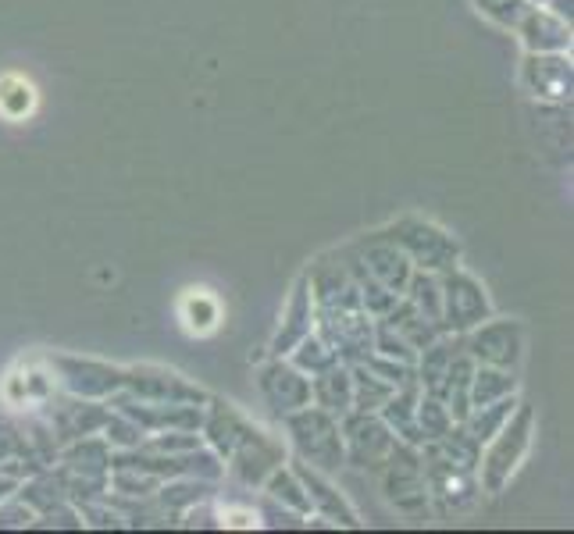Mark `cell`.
Instances as JSON below:
<instances>
[{"label":"cell","mask_w":574,"mask_h":534,"mask_svg":"<svg viewBox=\"0 0 574 534\" xmlns=\"http://www.w3.org/2000/svg\"><path fill=\"white\" fill-rule=\"evenodd\" d=\"M528 431H532V410H521L514 417V421L507 424V428L500 431V438H496V445L489 449V456H485V488L489 492H500L503 481L514 474L517 460L525 456L528 449Z\"/></svg>","instance_id":"obj_1"},{"label":"cell","mask_w":574,"mask_h":534,"mask_svg":"<svg viewBox=\"0 0 574 534\" xmlns=\"http://www.w3.org/2000/svg\"><path fill=\"white\" fill-rule=\"evenodd\" d=\"M521 79H525L528 93L539 100L571 97V61L564 54H528Z\"/></svg>","instance_id":"obj_2"},{"label":"cell","mask_w":574,"mask_h":534,"mask_svg":"<svg viewBox=\"0 0 574 534\" xmlns=\"http://www.w3.org/2000/svg\"><path fill=\"white\" fill-rule=\"evenodd\" d=\"M293 431H296V442L304 449V456H311L314 463L321 467H339L343 460V442L336 435V424L328 421L325 413H300L293 417Z\"/></svg>","instance_id":"obj_3"},{"label":"cell","mask_w":574,"mask_h":534,"mask_svg":"<svg viewBox=\"0 0 574 534\" xmlns=\"http://www.w3.org/2000/svg\"><path fill=\"white\" fill-rule=\"evenodd\" d=\"M517 25H521V40H525L528 54H560L571 47V22L557 18L553 11L528 8Z\"/></svg>","instance_id":"obj_4"},{"label":"cell","mask_w":574,"mask_h":534,"mask_svg":"<svg viewBox=\"0 0 574 534\" xmlns=\"http://www.w3.org/2000/svg\"><path fill=\"white\" fill-rule=\"evenodd\" d=\"M40 107V89L33 79H25L22 72L0 75V118L4 122H25L33 118Z\"/></svg>","instance_id":"obj_5"},{"label":"cell","mask_w":574,"mask_h":534,"mask_svg":"<svg viewBox=\"0 0 574 534\" xmlns=\"http://www.w3.org/2000/svg\"><path fill=\"white\" fill-rule=\"evenodd\" d=\"M471 349H475V356H482L485 364L510 367L521 356V332H517V324H489L475 335Z\"/></svg>","instance_id":"obj_6"},{"label":"cell","mask_w":574,"mask_h":534,"mask_svg":"<svg viewBox=\"0 0 574 534\" xmlns=\"http://www.w3.org/2000/svg\"><path fill=\"white\" fill-rule=\"evenodd\" d=\"M179 317L189 335H211L222 324V303L211 289H186L179 300Z\"/></svg>","instance_id":"obj_7"},{"label":"cell","mask_w":574,"mask_h":534,"mask_svg":"<svg viewBox=\"0 0 574 534\" xmlns=\"http://www.w3.org/2000/svg\"><path fill=\"white\" fill-rule=\"evenodd\" d=\"M446 303H450V317L453 328H468V324H478L489 310L482 289H478L471 278H450L446 282Z\"/></svg>","instance_id":"obj_8"},{"label":"cell","mask_w":574,"mask_h":534,"mask_svg":"<svg viewBox=\"0 0 574 534\" xmlns=\"http://www.w3.org/2000/svg\"><path fill=\"white\" fill-rule=\"evenodd\" d=\"M264 392H268V399L279 410H296V406H304L307 396H311V385H307V378H300L296 371H289V367L275 364L264 371L261 378Z\"/></svg>","instance_id":"obj_9"},{"label":"cell","mask_w":574,"mask_h":534,"mask_svg":"<svg viewBox=\"0 0 574 534\" xmlns=\"http://www.w3.org/2000/svg\"><path fill=\"white\" fill-rule=\"evenodd\" d=\"M478 11L496 25H517L528 11V0H475Z\"/></svg>","instance_id":"obj_10"},{"label":"cell","mask_w":574,"mask_h":534,"mask_svg":"<svg viewBox=\"0 0 574 534\" xmlns=\"http://www.w3.org/2000/svg\"><path fill=\"white\" fill-rule=\"evenodd\" d=\"M304 481H307V488H311L314 499L328 502V513H332V517H343V524H353V513L343 506V499H336V495H332V488H325L318 478H311V474H304ZM314 499H311V502H314Z\"/></svg>","instance_id":"obj_11"},{"label":"cell","mask_w":574,"mask_h":534,"mask_svg":"<svg viewBox=\"0 0 574 534\" xmlns=\"http://www.w3.org/2000/svg\"><path fill=\"white\" fill-rule=\"evenodd\" d=\"M225 524H236V527H254L257 524V517H254V513H250V510H229V513H225Z\"/></svg>","instance_id":"obj_12"}]
</instances>
